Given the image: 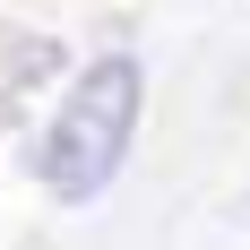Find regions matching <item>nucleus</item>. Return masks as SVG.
<instances>
[{"label": "nucleus", "mask_w": 250, "mask_h": 250, "mask_svg": "<svg viewBox=\"0 0 250 250\" xmlns=\"http://www.w3.org/2000/svg\"><path fill=\"white\" fill-rule=\"evenodd\" d=\"M138 112H147V69L129 52H95L69 78V95H61V112L43 129V190L69 199V207L104 199L129 138H138Z\"/></svg>", "instance_id": "f257e3e1"}]
</instances>
